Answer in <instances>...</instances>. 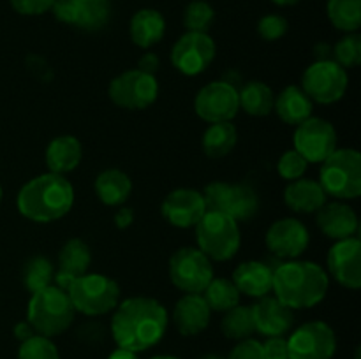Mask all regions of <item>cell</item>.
Masks as SVG:
<instances>
[{"label": "cell", "mask_w": 361, "mask_h": 359, "mask_svg": "<svg viewBox=\"0 0 361 359\" xmlns=\"http://www.w3.org/2000/svg\"><path fill=\"white\" fill-rule=\"evenodd\" d=\"M295 150L309 164H321L337 150V130L328 120L310 116L296 125Z\"/></svg>", "instance_id": "cell-13"}, {"label": "cell", "mask_w": 361, "mask_h": 359, "mask_svg": "<svg viewBox=\"0 0 361 359\" xmlns=\"http://www.w3.org/2000/svg\"><path fill=\"white\" fill-rule=\"evenodd\" d=\"M316 213L317 227L326 238L341 241V239L353 238L358 232V215L349 204L341 203V201L324 203Z\"/></svg>", "instance_id": "cell-19"}, {"label": "cell", "mask_w": 361, "mask_h": 359, "mask_svg": "<svg viewBox=\"0 0 361 359\" xmlns=\"http://www.w3.org/2000/svg\"><path fill=\"white\" fill-rule=\"evenodd\" d=\"M81 158H83V146H81L80 139L71 134L56 136L55 139L49 141L44 153L48 171L63 176L74 171L80 165Z\"/></svg>", "instance_id": "cell-24"}, {"label": "cell", "mask_w": 361, "mask_h": 359, "mask_svg": "<svg viewBox=\"0 0 361 359\" xmlns=\"http://www.w3.org/2000/svg\"><path fill=\"white\" fill-rule=\"evenodd\" d=\"M221 329L226 338L229 340H245V338H252L256 333L254 327V317L252 308L250 306L236 305L235 308L224 312V317L221 320Z\"/></svg>", "instance_id": "cell-33"}, {"label": "cell", "mask_w": 361, "mask_h": 359, "mask_svg": "<svg viewBox=\"0 0 361 359\" xmlns=\"http://www.w3.org/2000/svg\"><path fill=\"white\" fill-rule=\"evenodd\" d=\"M201 296H203L204 301H207L208 308H210L212 312L219 313L228 312V310L235 308L240 303V291L236 289V285L233 284L231 278L214 277Z\"/></svg>", "instance_id": "cell-31"}, {"label": "cell", "mask_w": 361, "mask_h": 359, "mask_svg": "<svg viewBox=\"0 0 361 359\" xmlns=\"http://www.w3.org/2000/svg\"><path fill=\"white\" fill-rule=\"evenodd\" d=\"M284 203L296 213H316L326 203V194L316 180L298 178L286 187Z\"/></svg>", "instance_id": "cell-25"}, {"label": "cell", "mask_w": 361, "mask_h": 359, "mask_svg": "<svg viewBox=\"0 0 361 359\" xmlns=\"http://www.w3.org/2000/svg\"><path fill=\"white\" fill-rule=\"evenodd\" d=\"M169 278L185 294H203L214 278L212 260L194 246L178 248L169 259Z\"/></svg>", "instance_id": "cell-11"}, {"label": "cell", "mask_w": 361, "mask_h": 359, "mask_svg": "<svg viewBox=\"0 0 361 359\" xmlns=\"http://www.w3.org/2000/svg\"><path fill=\"white\" fill-rule=\"evenodd\" d=\"M212 310L201 294H183L173 308V324L183 336H197L210 324Z\"/></svg>", "instance_id": "cell-22"}, {"label": "cell", "mask_w": 361, "mask_h": 359, "mask_svg": "<svg viewBox=\"0 0 361 359\" xmlns=\"http://www.w3.org/2000/svg\"><path fill=\"white\" fill-rule=\"evenodd\" d=\"M76 317L69 294L56 285H48L32 292L27 306V320L34 331L42 336H59L69 329Z\"/></svg>", "instance_id": "cell-4"}, {"label": "cell", "mask_w": 361, "mask_h": 359, "mask_svg": "<svg viewBox=\"0 0 361 359\" xmlns=\"http://www.w3.org/2000/svg\"><path fill=\"white\" fill-rule=\"evenodd\" d=\"M264 359H289L288 338L270 336L261 344Z\"/></svg>", "instance_id": "cell-45"}, {"label": "cell", "mask_w": 361, "mask_h": 359, "mask_svg": "<svg viewBox=\"0 0 361 359\" xmlns=\"http://www.w3.org/2000/svg\"><path fill=\"white\" fill-rule=\"evenodd\" d=\"M312 109L314 102L302 90V87H286L275 97L274 111L288 125L296 127L300 123H303L307 118L312 116Z\"/></svg>", "instance_id": "cell-27"}, {"label": "cell", "mask_w": 361, "mask_h": 359, "mask_svg": "<svg viewBox=\"0 0 361 359\" xmlns=\"http://www.w3.org/2000/svg\"><path fill=\"white\" fill-rule=\"evenodd\" d=\"M92 263V252L90 246L83 241L81 238H71L62 245L59 252V271L55 273L53 280H55L56 287L67 292L74 280L81 275L88 273V267Z\"/></svg>", "instance_id": "cell-21"}, {"label": "cell", "mask_w": 361, "mask_h": 359, "mask_svg": "<svg viewBox=\"0 0 361 359\" xmlns=\"http://www.w3.org/2000/svg\"><path fill=\"white\" fill-rule=\"evenodd\" d=\"M328 271L342 287L358 291L361 287V241L360 238L335 241L326 257Z\"/></svg>", "instance_id": "cell-17"}, {"label": "cell", "mask_w": 361, "mask_h": 359, "mask_svg": "<svg viewBox=\"0 0 361 359\" xmlns=\"http://www.w3.org/2000/svg\"><path fill=\"white\" fill-rule=\"evenodd\" d=\"M330 287L328 273L312 260H288L274 270L271 291L291 310L319 305Z\"/></svg>", "instance_id": "cell-3"}, {"label": "cell", "mask_w": 361, "mask_h": 359, "mask_svg": "<svg viewBox=\"0 0 361 359\" xmlns=\"http://www.w3.org/2000/svg\"><path fill=\"white\" fill-rule=\"evenodd\" d=\"M81 0H55L51 6L53 14L60 23L74 25L76 27L78 18H80Z\"/></svg>", "instance_id": "cell-41"}, {"label": "cell", "mask_w": 361, "mask_h": 359, "mask_svg": "<svg viewBox=\"0 0 361 359\" xmlns=\"http://www.w3.org/2000/svg\"><path fill=\"white\" fill-rule=\"evenodd\" d=\"M161 213L169 225L178 229L194 227L201 220L204 208L203 194L194 189H175L164 197Z\"/></svg>", "instance_id": "cell-18"}, {"label": "cell", "mask_w": 361, "mask_h": 359, "mask_svg": "<svg viewBox=\"0 0 361 359\" xmlns=\"http://www.w3.org/2000/svg\"><path fill=\"white\" fill-rule=\"evenodd\" d=\"M111 18V4L109 0H81L80 18L76 27L81 30L95 32L106 27Z\"/></svg>", "instance_id": "cell-35"}, {"label": "cell", "mask_w": 361, "mask_h": 359, "mask_svg": "<svg viewBox=\"0 0 361 359\" xmlns=\"http://www.w3.org/2000/svg\"><path fill=\"white\" fill-rule=\"evenodd\" d=\"M226 359H264L261 341L254 340V338L240 340Z\"/></svg>", "instance_id": "cell-43"}, {"label": "cell", "mask_w": 361, "mask_h": 359, "mask_svg": "<svg viewBox=\"0 0 361 359\" xmlns=\"http://www.w3.org/2000/svg\"><path fill=\"white\" fill-rule=\"evenodd\" d=\"M271 2L277 4V6L286 7V6H295V4H298L300 0H271Z\"/></svg>", "instance_id": "cell-50"}, {"label": "cell", "mask_w": 361, "mask_h": 359, "mask_svg": "<svg viewBox=\"0 0 361 359\" xmlns=\"http://www.w3.org/2000/svg\"><path fill=\"white\" fill-rule=\"evenodd\" d=\"M268 250L281 259L295 260L302 256L310 243L309 229L296 218H281L268 227L264 236Z\"/></svg>", "instance_id": "cell-16"}, {"label": "cell", "mask_w": 361, "mask_h": 359, "mask_svg": "<svg viewBox=\"0 0 361 359\" xmlns=\"http://www.w3.org/2000/svg\"><path fill=\"white\" fill-rule=\"evenodd\" d=\"M55 267L44 256H34L21 267V282L28 292H37L53 284Z\"/></svg>", "instance_id": "cell-34"}, {"label": "cell", "mask_w": 361, "mask_h": 359, "mask_svg": "<svg viewBox=\"0 0 361 359\" xmlns=\"http://www.w3.org/2000/svg\"><path fill=\"white\" fill-rule=\"evenodd\" d=\"M166 34V20L157 9H140L133 14L129 23L130 41L137 48L148 49L161 42Z\"/></svg>", "instance_id": "cell-26"}, {"label": "cell", "mask_w": 361, "mask_h": 359, "mask_svg": "<svg viewBox=\"0 0 361 359\" xmlns=\"http://www.w3.org/2000/svg\"><path fill=\"white\" fill-rule=\"evenodd\" d=\"M215 42L207 32H185L171 48V63L183 76H197L215 58Z\"/></svg>", "instance_id": "cell-14"}, {"label": "cell", "mask_w": 361, "mask_h": 359, "mask_svg": "<svg viewBox=\"0 0 361 359\" xmlns=\"http://www.w3.org/2000/svg\"><path fill=\"white\" fill-rule=\"evenodd\" d=\"M18 359H60V354L51 338L34 334L32 338L20 344Z\"/></svg>", "instance_id": "cell-37"}, {"label": "cell", "mask_w": 361, "mask_h": 359, "mask_svg": "<svg viewBox=\"0 0 361 359\" xmlns=\"http://www.w3.org/2000/svg\"><path fill=\"white\" fill-rule=\"evenodd\" d=\"M289 30V23L281 14H267L257 21V34L261 39L268 42L279 41L284 37Z\"/></svg>", "instance_id": "cell-40"}, {"label": "cell", "mask_w": 361, "mask_h": 359, "mask_svg": "<svg viewBox=\"0 0 361 359\" xmlns=\"http://www.w3.org/2000/svg\"><path fill=\"white\" fill-rule=\"evenodd\" d=\"M34 334L37 333H35L34 327L28 324V320H21V322H18L16 326H14V336H16V340H20V344L21 341L28 340V338H32Z\"/></svg>", "instance_id": "cell-48"}, {"label": "cell", "mask_w": 361, "mask_h": 359, "mask_svg": "<svg viewBox=\"0 0 361 359\" xmlns=\"http://www.w3.org/2000/svg\"><path fill=\"white\" fill-rule=\"evenodd\" d=\"M106 336V327L99 320H87L76 329V338L85 345H99Z\"/></svg>", "instance_id": "cell-42"}, {"label": "cell", "mask_w": 361, "mask_h": 359, "mask_svg": "<svg viewBox=\"0 0 361 359\" xmlns=\"http://www.w3.org/2000/svg\"><path fill=\"white\" fill-rule=\"evenodd\" d=\"M201 359H226V358H222V355H219V354H207V355H203Z\"/></svg>", "instance_id": "cell-51"}, {"label": "cell", "mask_w": 361, "mask_h": 359, "mask_svg": "<svg viewBox=\"0 0 361 359\" xmlns=\"http://www.w3.org/2000/svg\"><path fill=\"white\" fill-rule=\"evenodd\" d=\"M197 248L210 260H229L242 245L238 222L222 211H207L196 225Z\"/></svg>", "instance_id": "cell-6"}, {"label": "cell", "mask_w": 361, "mask_h": 359, "mask_svg": "<svg viewBox=\"0 0 361 359\" xmlns=\"http://www.w3.org/2000/svg\"><path fill=\"white\" fill-rule=\"evenodd\" d=\"M115 227L116 229H127L133 225L134 222V210L133 208H127V206H118L115 213Z\"/></svg>", "instance_id": "cell-46"}, {"label": "cell", "mask_w": 361, "mask_h": 359, "mask_svg": "<svg viewBox=\"0 0 361 359\" xmlns=\"http://www.w3.org/2000/svg\"><path fill=\"white\" fill-rule=\"evenodd\" d=\"M53 2L55 0H9L11 7L23 16H39L48 13L51 11Z\"/></svg>", "instance_id": "cell-44"}, {"label": "cell", "mask_w": 361, "mask_h": 359, "mask_svg": "<svg viewBox=\"0 0 361 359\" xmlns=\"http://www.w3.org/2000/svg\"><path fill=\"white\" fill-rule=\"evenodd\" d=\"M168 324V310L157 299L134 296L118 303L109 327L120 348L137 354L157 345L164 338Z\"/></svg>", "instance_id": "cell-1"}, {"label": "cell", "mask_w": 361, "mask_h": 359, "mask_svg": "<svg viewBox=\"0 0 361 359\" xmlns=\"http://www.w3.org/2000/svg\"><path fill=\"white\" fill-rule=\"evenodd\" d=\"M215 20V11L207 0H192L183 11V27L187 32H207Z\"/></svg>", "instance_id": "cell-36"}, {"label": "cell", "mask_w": 361, "mask_h": 359, "mask_svg": "<svg viewBox=\"0 0 361 359\" xmlns=\"http://www.w3.org/2000/svg\"><path fill=\"white\" fill-rule=\"evenodd\" d=\"M289 359H331L337 352L335 331L323 320H310L288 338Z\"/></svg>", "instance_id": "cell-12"}, {"label": "cell", "mask_w": 361, "mask_h": 359, "mask_svg": "<svg viewBox=\"0 0 361 359\" xmlns=\"http://www.w3.org/2000/svg\"><path fill=\"white\" fill-rule=\"evenodd\" d=\"M74 310L87 317H101L118 306L120 285L102 273H85L67 289Z\"/></svg>", "instance_id": "cell-7"}, {"label": "cell", "mask_w": 361, "mask_h": 359, "mask_svg": "<svg viewBox=\"0 0 361 359\" xmlns=\"http://www.w3.org/2000/svg\"><path fill=\"white\" fill-rule=\"evenodd\" d=\"M348 70L335 60L321 58L310 63L302 77V90L317 104L338 102L348 92Z\"/></svg>", "instance_id": "cell-9"}, {"label": "cell", "mask_w": 361, "mask_h": 359, "mask_svg": "<svg viewBox=\"0 0 361 359\" xmlns=\"http://www.w3.org/2000/svg\"><path fill=\"white\" fill-rule=\"evenodd\" d=\"M94 190L104 206H123L133 192V182L122 169H104L95 178Z\"/></svg>", "instance_id": "cell-28"}, {"label": "cell", "mask_w": 361, "mask_h": 359, "mask_svg": "<svg viewBox=\"0 0 361 359\" xmlns=\"http://www.w3.org/2000/svg\"><path fill=\"white\" fill-rule=\"evenodd\" d=\"M111 102L127 111H143L159 97V83L154 74L130 69L113 77L108 87Z\"/></svg>", "instance_id": "cell-10"}, {"label": "cell", "mask_w": 361, "mask_h": 359, "mask_svg": "<svg viewBox=\"0 0 361 359\" xmlns=\"http://www.w3.org/2000/svg\"><path fill=\"white\" fill-rule=\"evenodd\" d=\"M335 62L344 69H353L361 63V37L360 34H345L334 48Z\"/></svg>", "instance_id": "cell-38"}, {"label": "cell", "mask_w": 361, "mask_h": 359, "mask_svg": "<svg viewBox=\"0 0 361 359\" xmlns=\"http://www.w3.org/2000/svg\"><path fill=\"white\" fill-rule=\"evenodd\" d=\"M231 280L240 294H245L249 298H264L268 292H271L274 267H270L263 260H245L236 266Z\"/></svg>", "instance_id": "cell-23"}, {"label": "cell", "mask_w": 361, "mask_h": 359, "mask_svg": "<svg viewBox=\"0 0 361 359\" xmlns=\"http://www.w3.org/2000/svg\"><path fill=\"white\" fill-rule=\"evenodd\" d=\"M194 111L207 123L231 122L240 111L238 90L228 81H212L196 94Z\"/></svg>", "instance_id": "cell-15"}, {"label": "cell", "mask_w": 361, "mask_h": 359, "mask_svg": "<svg viewBox=\"0 0 361 359\" xmlns=\"http://www.w3.org/2000/svg\"><path fill=\"white\" fill-rule=\"evenodd\" d=\"M2 194H4L2 192V187H0V201H2Z\"/></svg>", "instance_id": "cell-53"}, {"label": "cell", "mask_w": 361, "mask_h": 359, "mask_svg": "<svg viewBox=\"0 0 361 359\" xmlns=\"http://www.w3.org/2000/svg\"><path fill=\"white\" fill-rule=\"evenodd\" d=\"M254 317V327L256 333L263 334L264 338L284 336L295 322V315L289 306L279 301L277 298H259L256 305L250 306Z\"/></svg>", "instance_id": "cell-20"}, {"label": "cell", "mask_w": 361, "mask_h": 359, "mask_svg": "<svg viewBox=\"0 0 361 359\" xmlns=\"http://www.w3.org/2000/svg\"><path fill=\"white\" fill-rule=\"evenodd\" d=\"M207 211H222L236 222H245L259 211V196L249 183L212 182L203 192Z\"/></svg>", "instance_id": "cell-8"}, {"label": "cell", "mask_w": 361, "mask_h": 359, "mask_svg": "<svg viewBox=\"0 0 361 359\" xmlns=\"http://www.w3.org/2000/svg\"><path fill=\"white\" fill-rule=\"evenodd\" d=\"M319 185L326 196L338 201L356 199L361 194V155L355 148L335 150L321 162Z\"/></svg>", "instance_id": "cell-5"}, {"label": "cell", "mask_w": 361, "mask_h": 359, "mask_svg": "<svg viewBox=\"0 0 361 359\" xmlns=\"http://www.w3.org/2000/svg\"><path fill=\"white\" fill-rule=\"evenodd\" d=\"M73 204V183L63 175L49 171L28 180L16 197V206L21 217L37 224H49L66 217Z\"/></svg>", "instance_id": "cell-2"}, {"label": "cell", "mask_w": 361, "mask_h": 359, "mask_svg": "<svg viewBox=\"0 0 361 359\" xmlns=\"http://www.w3.org/2000/svg\"><path fill=\"white\" fill-rule=\"evenodd\" d=\"M238 143V130L231 122L210 123L201 137L203 153L210 158H222L233 151Z\"/></svg>", "instance_id": "cell-29"}, {"label": "cell", "mask_w": 361, "mask_h": 359, "mask_svg": "<svg viewBox=\"0 0 361 359\" xmlns=\"http://www.w3.org/2000/svg\"><path fill=\"white\" fill-rule=\"evenodd\" d=\"M326 14L337 30L353 34L361 27V0H328Z\"/></svg>", "instance_id": "cell-32"}, {"label": "cell", "mask_w": 361, "mask_h": 359, "mask_svg": "<svg viewBox=\"0 0 361 359\" xmlns=\"http://www.w3.org/2000/svg\"><path fill=\"white\" fill-rule=\"evenodd\" d=\"M307 168H309V162H307L295 148L284 151L277 160V172L281 175V178L288 180V182L303 178Z\"/></svg>", "instance_id": "cell-39"}, {"label": "cell", "mask_w": 361, "mask_h": 359, "mask_svg": "<svg viewBox=\"0 0 361 359\" xmlns=\"http://www.w3.org/2000/svg\"><path fill=\"white\" fill-rule=\"evenodd\" d=\"M159 63L161 62H159V56L155 55V53H145V55L137 60L136 69L143 70V73L147 74H154L155 76V73H157L159 69Z\"/></svg>", "instance_id": "cell-47"}, {"label": "cell", "mask_w": 361, "mask_h": 359, "mask_svg": "<svg viewBox=\"0 0 361 359\" xmlns=\"http://www.w3.org/2000/svg\"><path fill=\"white\" fill-rule=\"evenodd\" d=\"M150 359H180V358H175V355H154V358Z\"/></svg>", "instance_id": "cell-52"}, {"label": "cell", "mask_w": 361, "mask_h": 359, "mask_svg": "<svg viewBox=\"0 0 361 359\" xmlns=\"http://www.w3.org/2000/svg\"><path fill=\"white\" fill-rule=\"evenodd\" d=\"M108 359H140L137 358V354L136 352H133V351H127V348H115V351L111 352V354H109V358Z\"/></svg>", "instance_id": "cell-49"}, {"label": "cell", "mask_w": 361, "mask_h": 359, "mask_svg": "<svg viewBox=\"0 0 361 359\" xmlns=\"http://www.w3.org/2000/svg\"><path fill=\"white\" fill-rule=\"evenodd\" d=\"M240 109L250 116H268L274 111L275 94L263 81H249L242 90L238 92Z\"/></svg>", "instance_id": "cell-30"}]
</instances>
